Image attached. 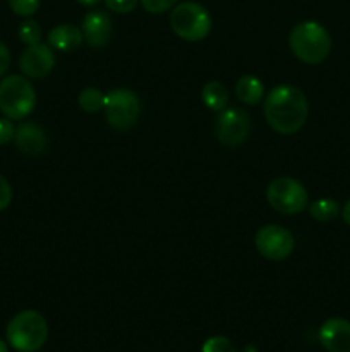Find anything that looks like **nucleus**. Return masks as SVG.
I'll return each mask as SVG.
<instances>
[{"instance_id": "nucleus-1", "label": "nucleus", "mask_w": 350, "mask_h": 352, "mask_svg": "<svg viewBox=\"0 0 350 352\" xmlns=\"http://www.w3.org/2000/svg\"><path fill=\"white\" fill-rule=\"evenodd\" d=\"M263 110L271 129L278 134H294L307 120L309 103L301 89L281 85L268 93Z\"/></svg>"}, {"instance_id": "nucleus-2", "label": "nucleus", "mask_w": 350, "mask_h": 352, "mask_svg": "<svg viewBox=\"0 0 350 352\" xmlns=\"http://www.w3.org/2000/svg\"><path fill=\"white\" fill-rule=\"evenodd\" d=\"M288 45L295 57L304 64H321L331 50V38L326 28L316 21H304L294 26Z\"/></svg>"}, {"instance_id": "nucleus-3", "label": "nucleus", "mask_w": 350, "mask_h": 352, "mask_svg": "<svg viewBox=\"0 0 350 352\" xmlns=\"http://www.w3.org/2000/svg\"><path fill=\"white\" fill-rule=\"evenodd\" d=\"M5 336L17 352H36L48 339L47 320L33 309L21 311L9 322Z\"/></svg>"}, {"instance_id": "nucleus-4", "label": "nucleus", "mask_w": 350, "mask_h": 352, "mask_svg": "<svg viewBox=\"0 0 350 352\" xmlns=\"http://www.w3.org/2000/svg\"><path fill=\"white\" fill-rule=\"evenodd\" d=\"M36 105L33 85L24 76H7L0 81V112L10 120L30 116Z\"/></svg>"}, {"instance_id": "nucleus-5", "label": "nucleus", "mask_w": 350, "mask_h": 352, "mask_svg": "<svg viewBox=\"0 0 350 352\" xmlns=\"http://www.w3.org/2000/svg\"><path fill=\"white\" fill-rule=\"evenodd\" d=\"M211 16L198 2H182L170 14V26L185 41H201L211 31Z\"/></svg>"}, {"instance_id": "nucleus-6", "label": "nucleus", "mask_w": 350, "mask_h": 352, "mask_svg": "<svg viewBox=\"0 0 350 352\" xmlns=\"http://www.w3.org/2000/svg\"><path fill=\"white\" fill-rule=\"evenodd\" d=\"M105 117L117 131H127L137 122L141 113V102L136 93L126 88H115L105 95L103 103Z\"/></svg>"}, {"instance_id": "nucleus-7", "label": "nucleus", "mask_w": 350, "mask_h": 352, "mask_svg": "<svg viewBox=\"0 0 350 352\" xmlns=\"http://www.w3.org/2000/svg\"><path fill=\"white\" fill-rule=\"evenodd\" d=\"M266 198L271 208L283 215H295L305 210L309 203L304 186L292 177L273 179L266 189Z\"/></svg>"}, {"instance_id": "nucleus-8", "label": "nucleus", "mask_w": 350, "mask_h": 352, "mask_svg": "<svg viewBox=\"0 0 350 352\" xmlns=\"http://www.w3.org/2000/svg\"><path fill=\"white\" fill-rule=\"evenodd\" d=\"M254 244L263 258L271 261H281L287 260L292 254L295 248V239L285 227L271 223V226H264L257 230Z\"/></svg>"}, {"instance_id": "nucleus-9", "label": "nucleus", "mask_w": 350, "mask_h": 352, "mask_svg": "<svg viewBox=\"0 0 350 352\" xmlns=\"http://www.w3.org/2000/svg\"><path fill=\"white\" fill-rule=\"evenodd\" d=\"M250 134V120L246 112L239 109L222 110L216 122V138L229 148L240 146Z\"/></svg>"}, {"instance_id": "nucleus-10", "label": "nucleus", "mask_w": 350, "mask_h": 352, "mask_svg": "<svg viewBox=\"0 0 350 352\" xmlns=\"http://www.w3.org/2000/svg\"><path fill=\"white\" fill-rule=\"evenodd\" d=\"M55 65V55L50 45L47 43H36L30 45L26 50L23 52L19 58V67L26 78L31 79H41L51 72Z\"/></svg>"}, {"instance_id": "nucleus-11", "label": "nucleus", "mask_w": 350, "mask_h": 352, "mask_svg": "<svg viewBox=\"0 0 350 352\" xmlns=\"http://www.w3.org/2000/svg\"><path fill=\"white\" fill-rule=\"evenodd\" d=\"M319 342L328 352H350V322L329 318L319 329Z\"/></svg>"}, {"instance_id": "nucleus-12", "label": "nucleus", "mask_w": 350, "mask_h": 352, "mask_svg": "<svg viewBox=\"0 0 350 352\" xmlns=\"http://www.w3.org/2000/svg\"><path fill=\"white\" fill-rule=\"evenodd\" d=\"M81 31L89 47H105L112 34V21L103 10H91L82 19Z\"/></svg>"}, {"instance_id": "nucleus-13", "label": "nucleus", "mask_w": 350, "mask_h": 352, "mask_svg": "<svg viewBox=\"0 0 350 352\" xmlns=\"http://www.w3.org/2000/svg\"><path fill=\"white\" fill-rule=\"evenodd\" d=\"M14 141H16L17 150L30 157L41 155L47 148V134L38 124L33 122H21L16 127Z\"/></svg>"}, {"instance_id": "nucleus-14", "label": "nucleus", "mask_w": 350, "mask_h": 352, "mask_svg": "<svg viewBox=\"0 0 350 352\" xmlns=\"http://www.w3.org/2000/svg\"><path fill=\"white\" fill-rule=\"evenodd\" d=\"M82 40V31L74 24H58L48 31V45L58 52L75 50Z\"/></svg>"}, {"instance_id": "nucleus-15", "label": "nucleus", "mask_w": 350, "mask_h": 352, "mask_svg": "<svg viewBox=\"0 0 350 352\" xmlns=\"http://www.w3.org/2000/svg\"><path fill=\"white\" fill-rule=\"evenodd\" d=\"M237 98L246 105H256L263 100L264 86L256 76H242L235 85Z\"/></svg>"}, {"instance_id": "nucleus-16", "label": "nucleus", "mask_w": 350, "mask_h": 352, "mask_svg": "<svg viewBox=\"0 0 350 352\" xmlns=\"http://www.w3.org/2000/svg\"><path fill=\"white\" fill-rule=\"evenodd\" d=\"M201 98L208 109L222 112V110H225L226 105H229V89L225 88L223 82L209 81L206 82L205 88H202Z\"/></svg>"}, {"instance_id": "nucleus-17", "label": "nucleus", "mask_w": 350, "mask_h": 352, "mask_svg": "<svg viewBox=\"0 0 350 352\" xmlns=\"http://www.w3.org/2000/svg\"><path fill=\"white\" fill-rule=\"evenodd\" d=\"M309 213L318 222H329V220H335L340 215V206L335 199L321 198L309 205Z\"/></svg>"}, {"instance_id": "nucleus-18", "label": "nucleus", "mask_w": 350, "mask_h": 352, "mask_svg": "<svg viewBox=\"0 0 350 352\" xmlns=\"http://www.w3.org/2000/svg\"><path fill=\"white\" fill-rule=\"evenodd\" d=\"M79 107H81L84 112L88 113H95L98 110L103 109V103H105V95L100 91L98 88H84L81 93H79V98H78Z\"/></svg>"}, {"instance_id": "nucleus-19", "label": "nucleus", "mask_w": 350, "mask_h": 352, "mask_svg": "<svg viewBox=\"0 0 350 352\" xmlns=\"http://www.w3.org/2000/svg\"><path fill=\"white\" fill-rule=\"evenodd\" d=\"M17 34H19V40L26 43L27 47L40 43L41 40V30L34 21H24L19 26V30H17Z\"/></svg>"}, {"instance_id": "nucleus-20", "label": "nucleus", "mask_w": 350, "mask_h": 352, "mask_svg": "<svg viewBox=\"0 0 350 352\" xmlns=\"http://www.w3.org/2000/svg\"><path fill=\"white\" fill-rule=\"evenodd\" d=\"M40 2L41 0H9V6L17 16L30 17L36 12L38 7H40Z\"/></svg>"}, {"instance_id": "nucleus-21", "label": "nucleus", "mask_w": 350, "mask_h": 352, "mask_svg": "<svg viewBox=\"0 0 350 352\" xmlns=\"http://www.w3.org/2000/svg\"><path fill=\"white\" fill-rule=\"evenodd\" d=\"M202 352H237L226 337H209L202 344Z\"/></svg>"}, {"instance_id": "nucleus-22", "label": "nucleus", "mask_w": 350, "mask_h": 352, "mask_svg": "<svg viewBox=\"0 0 350 352\" xmlns=\"http://www.w3.org/2000/svg\"><path fill=\"white\" fill-rule=\"evenodd\" d=\"M177 2L178 0H141V6L144 7V10L151 14H161L165 10L174 9Z\"/></svg>"}, {"instance_id": "nucleus-23", "label": "nucleus", "mask_w": 350, "mask_h": 352, "mask_svg": "<svg viewBox=\"0 0 350 352\" xmlns=\"http://www.w3.org/2000/svg\"><path fill=\"white\" fill-rule=\"evenodd\" d=\"M139 0H105L106 7L117 14L132 12Z\"/></svg>"}, {"instance_id": "nucleus-24", "label": "nucleus", "mask_w": 350, "mask_h": 352, "mask_svg": "<svg viewBox=\"0 0 350 352\" xmlns=\"http://www.w3.org/2000/svg\"><path fill=\"white\" fill-rule=\"evenodd\" d=\"M14 134H16V127L12 126L10 119L2 117L0 119V146L9 143L10 140H14Z\"/></svg>"}, {"instance_id": "nucleus-25", "label": "nucleus", "mask_w": 350, "mask_h": 352, "mask_svg": "<svg viewBox=\"0 0 350 352\" xmlns=\"http://www.w3.org/2000/svg\"><path fill=\"white\" fill-rule=\"evenodd\" d=\"M10 201H12V188L7 182V179L0 175V212L5 210L10 205Z\"/></svg>"}, {"instance_id": "nucleus-26", "label": "nucleus", "mask_w": 350, "mask_h": 352, "mask_svg": "<svg viewBox=\"0 0 350 352\" xmlns=\"http://www.w3.org/2000/svg\"><path fill=\"white\" fill-rule=\"evenodd\" d=\"M10 65V52L3 41H0V78L7 72Z\"/></svg>"}, {"instance_id": "nucleus-27", "label": "nucleus", "mask_w": 350, "mask_h": 352, "mask_svg": "<svg viewBox=\"0 0 350 352\" xmlns=\"http://www.w3.org/2000/svg\"><path fill=\"white\" fill-rule=\"evenodd\" d=\"M342 219H343V222L347 223V226H350V199L345 203V206H343Z\"/></svg>"}, {"instance_id": "nucleus-28", "label": "nucleus", "mask_w": 350, "mask_h": 352, "mask_svg": "<svg viewBox=\"0 0 350 352\" xmlns=\"http://www.w3.org/2000/svg\"><path fill=\"white\" fill-rule=\"evenodd\" d=\"M75 2H79V3H82V6H96V3L98 2H102V0H75Z\"/></svg>"}, {"instance_id": "nucleus-29", "label": "nucleus", "mask_w": 350, "mask_h": 352, "mask_svg": "<svg viewBox=\"0 0 350 352\" xmlns=\"http://www.w3.org/2000/svg\"><path fill=\"white\" fill-rule=\"evenodd\" d=\"M0 352H9V347H7V344L2 339H0Z\"/></svg>"}]
</instances>
